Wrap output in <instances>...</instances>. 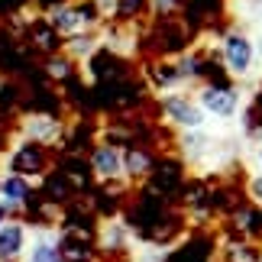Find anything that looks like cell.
<instances>
[{"mask_svg":"<svg viewBox=\"0 0 262 262\" xmlns=\"http://www.w3.org/2000/svg\"><path fill=\"white\" fill-rule=\"evenodd\" d=\"M94 49H97V36L94 33H78V36L68 39V52H72L75 58H88Z\"/></svg>","mask_w":262,"mask_h":262,"instance_id":"obj_14","label":"cell"},{"mask_svg":"<svg viewBox=\"0 0 262 262\" xmlns=\"http://www.w3.org/2000/svg\"><path fill=\"white\" fill-rule=\"evenodd\" d=\"M26 246L23 224H4L0 227V259H16Z\"/></svg>","mask_w":262,"mask_h":262,"instance_id":"obj_7","label":"cell"},{"mask_svg":"<svg viewBox=\"0 0 262 262\" xmlns=\"http://www.w3.org/2000/svg\"><path fill=\"white\" fill-rule=\"evenodd\" d=\"M152 168H156V159L149 149H126L123 152V175L129 178H149L152 175Z\"/></svg>","mask_w":262,"mask_h":262,"instance_id":"obj_6","label":"cell"},{"mask_svg":"<svg viewBox=\"0 0 262 262\" xmlns=\"http://www.w3.org/2000/svg\"><path fill=\"white\" fill-rule=\"evenodd\" d=\"M253 149V162H256V168L262 172V143H256V146H249Z\"/></svg>","mask_w":262,"mask_h":262,"instance_id":"obj_18","label":"cell"},{"mask_svg":"<svg viewBox=\"0 0 262 262\" xmlns=\"http://www.w3.org/2000/svg\"><path fill=\"white\" fill-rule=\"evenodd\" d=\"M227 4H233V7H236V10H243V7H246V4H249V0H227Z\"/></svg>","mask_w":262,"mask_h":262,"instance_id":"obj_20","label":"cell"},{"mask_svg":"<svg viewBox=\"0 0 262 262\" xmlns=\"http://www.w3.org/2000/svg\"><path fill=\"white\" fill-rule=\"evenodd\" d=\"M129 239V227L123 224H107L104 227V249H114V253H123Z\"/></svg>","mask_w":262,"mask_h":262,"instance_id":"obj_13","label":"cell"},{"mask_svg":"<svg viewBox=\"0 0 262 262\" xmlns=\"http://www.w3.org/2000/svg\"><path fill=\"white\" fill-rule=\"evenodd\" d=\"M224 262H262V249L253 246V239L230 236V243L224 246Z\"/></svg>","mask_w":262,"mask_h":262,"instance_id":"obj_10","label":"cell"},{"mask_svg":"<svg viewBox=\"0 0 262 262\" xmlns=\"http://www.w3.org/2000/svg\"><path fill=\"white\" fill-rule=\"evenodd\" d=\"M91 172H94L100 181H117L123 178V152L114 143H104L91 152Z\"/></svg>","mask_w":262,"mask_h":262,"instance_id":"obj_5","label":"cell"},{"mask_svg":"<svg viewBox=\"0 0 262 262\" xmlns=\"http://www.w3.org/2000/svg\"><path fill=\"white\" fill-rule=\"evenodd\" d=\"M39 165H42V159H39L36 152V146H23L19 152L13 156V162H10V168H13V175H36L39 172Z\"/></svg>","mask_w":262,"mask_h":262,"instance_id":"obj_11","label":"cell"},{"mask_svg":"<svg viewBox=\"0 0 262 262\" xmlns=\"http://www.w3.org/2000/svg\"><path fill=\"white\" fill-rule=\"evenodd\" d=\"M49 72H52L55 78H58V75H62V78H65L68 72H72V68H68V62H65V58H62V62H58V58H55V62H52V65H49Z\"/></svg>","mask_w":262,"mask_h":262,"instance_id":"obj_16","label":"cell"},{"mask_svg":"<svg viewBox=\"0 0 262 262\" xmlns=\"http://www.w3.org/2000/svg\"><path fill=\"white\" fill-rule=\"evenodd\" d=\"M159 110H162V120L168 126H175L178 133H185V129H204L207 126V114L201 110L198 97L188 94V91L162 94V97H159Z\"/></svg>","mask_w":262,"mask_h":262,"instance_id":"obj_3","label":"cell"},{"mask_svg":"<svg viewBox=\"0 0 262 262\" xmlns=\"http://www.w3.org/2000/svg\"><path fill=\"white\" fill-rule=\"evenodd\" d=\"M246 198L256 201V204L262 207V172H256V175L246 178Z\"/></svg>","mask_w":262,"mask_h":262,"instance_id":"obj_15","label":"cell"},{"mask_svg":"<svg viewBox=\"0 0 262 262\" xmlns=\"http://www.w3.org/2000/svg\"><path fill=\"white\" fill-rule=\"evenodd\" d=\"M253 42H256V55H259V62H262V26L253 29Z\"/></svg>","mask_w":262,"mask_h":262,"instance_id":"obj_17","label":"cell"},{"mask_svg":"<svg viewBox=\"0 0 262 262\" xmlns=\"http://www.w3.org/2000/svg\"><path fill=\"white\" fill-rule=\"evenodd\" d=\"M29 262H62V246H55L52 236H39L29 246Z\"/></svg>","mask_w":262,"mask_h":262,"instance_id":"obj_12","label":"cell"},{"mask_svg":"<svg viewBox=\"0 0 262 262\" xmlns=\"http://www.w3.org/2000/svg\"><path fill=\"white\" fill-rule=\"evenodd\" d=\"M217 133L210 129H185V133L175 136V149H178V159L185 165H210L214 159V149H217Z\"/></svg>","mask_w":262,"mask_h":262,"instance_id":"obj_4","label":"cell"},{"mask_svg":"<svg viewBox=\"0 0 262 262\" xmlns=\"http://www.w3.org/2000/svg\"><path fill=\"white\" fill-rule=\"evenodd\" d=\"M26 136H29V143H52V139L58 136V123L52 117H46V114H39V117H26Z\"/></svg>","mask_w":262,"mask_h":262,"instance_id":"obj_9","label":"cell"},{"mask_svg":"<svg viewBox=\"0 0 262 262\" xmlns=\"http://www.w3.org/2000/svg\"><path fill=\"white\" fill-rule=\"evenodd\" d=\"M194 97L207 120H220V123H233L246 107V97L236 84H201Z\"/></svg>","mask_w":262,"mask_h":262,"instance_id":"obj_2","label":"cell"},{"mask_svg":"<svg viewBox=\"0 0 262 262\" xmlns=\"http://www.w3.org/2000/svg\"><path fill=\"white\" fill-rule=\"evenodd\" d=\"M29 194V181L23 175H13L7 172L4 178H0V201H4L7 207H19Z\"/></svg>","mask_w":262,"mask_h":262,"instance_id":"obj_8","label":"cell"},{"mask_svg":"<svg viewBox=\"0 0 262 262\" xmlns=\"http://www.w3.org/2000/svg\"><path fill=\"white\" fill-rule=\"evenodd\" d=\"M259 123H262V110H259Z\"/></svg>","mask_w":262,"mask_h":262,"instance_id":"obj_21","label":"cell"},{"mask_svg":"<svg viewBox=\"0 0 262 262\" xmlns=\"http://www.w3.org/2000/svg\"><path fill=\"white\" fill-rule=\"evenodd\" d=\"M217 49H220V62H224L230 78H239V81H249L256 75L259 55H256V42L253 33L239 23H230L227 29L217 33Z\"/></svg>","mask_w":262,"mask_h":262,"instance_id":"obj_1","label":"cell"},{"mask_svg":"<svg viewBox=\"0 0 262 262\" xmlns=\"http://www.w3.org/2000/svg\"><path fill=\"white\" fill-rule=\"evenodd\" d=\"M7 210H10V207L4 204V201H0V227H4V224H7Z\"/></svg>","mask_w":262,"mask_h":262,"instance_id":"obj_19","label":"cell"}]
</instances>
